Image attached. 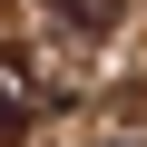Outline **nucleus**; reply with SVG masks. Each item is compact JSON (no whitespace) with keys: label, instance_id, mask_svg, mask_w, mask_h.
<instances>
[{"label":"nucleus","instance_id":"nucleus-1","mask_svg":"<svg viewBox=\"0 0 147 147\" xmlns=\"http://www.w3.org/2000/svg\"><path fill=\"white\" fill-rule=\"evenodd\" d=\"M39 108H49V98H39L30 69H0V147H20V137L39 127Z\"/></svg>","mask_w":147,"mask_h":147},{"label":"nucleus","instance_id":"nucleus-2","mask_svg":"<svg viewBox=\"0 0 147 147\" xmlns=\"http://www.w3.org/2000/svg\"><path fill=\"white\" fill-rule=\"evenodd\" d=\"M49 20H59L69 39H108V30L127 20V0H49Z\"/></svg>","mask_w":147,"mask_h":147},{"label":"nucleus","instance_id":"nucleus-3","mask_svg":"<svg viewBox=\"0 0 147 147\" xmlns=\"http://www.w3.org/2000/svg\"><path fill=\"white\" fill-rule=\"evenodd\" d=\"M0 59H10V0H0Z\"/></svg>","mask_w":147,"mask_h":147},{"label":"nucleus","instance_id":"nucleus-4","mask_svg":"<svg viewBox=\"0 0 147 147\" xmlns=\"http://www.w3.org/2000/svg\"><path fill=\"white\" fill-rule=\"evenodd\" d=\"M108 147H137V137H108Z\"/></svg>","mask_w":147,"mask_h":147}]
</instances>
